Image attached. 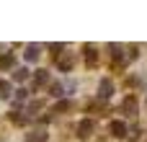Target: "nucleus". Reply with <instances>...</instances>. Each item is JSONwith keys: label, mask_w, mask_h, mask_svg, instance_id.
<instances>
[{"label": "nucleus", "mask_w": 147, "mask_h": 142, "mask_svg": "<svg viewBox=\"0 0 147 142\" xmlns=\"http://www.w3.org/2000/svg\"><path fill=\"white\" fill-rule=\"evenodd\" d=\"M93 132H96V122L93 119H83L80 124H78V140H90L93 137Z\"/></svg>", "instance_id": "f257e3e1"}, {"label": "nucleus", "mask_w": 147, "mask_h": 142, "mask_svg": "<svg viewBox=\"0 0 147 142\" xmlns=\"http://www.w3.org/2000/svg\"><path fill=\"white\" fill-rule=\"evenodd\" d=\"M54 65H57L62 72H70V70L75 67V57H72V52H65V54H59V57L54 60Z\"/></svg>", "instance_id": "f03ea898"}, {"label": "nucleus", "mask_w": 147, "mask_h": 142, "mask_svg": "<svg viewBox=\"0 0 147 142\" xmlns=\"http://www.w3.org/2000/svg\"><path fill=\"white\" fill-rule=\"evenodd\" d=\"M137 109H140V106H137V96H127L124 103H121V114L134 119V116H137Z\"/></svg>", "instance_id": "7ed1b4c3"}, {"label": "nucleus", "mask_w": 147, "mask_h": 142, "mask_svg": "<svg viewBox=\"0 0 147 142\" xmlns=\"http://www.w3.org/2000/svg\"><path fill=\"white\" fill-rule=\"evenodd\" d=\"M111 96H114V80L103 78V80H101V85H98V98H101V101H106V98H111Z\"/></svg>", "instance_id": "20e7f679"}, {"label": "nucleus", "mask_w": 147, "mask_h": 142, "mask_svg": "<svg viewBox=\"0 0 147 142\" xmlns=\"http://www.w3.org/2000/svg\"><path fill=\"white\" fill-rule=\"evenodd\" d=\"M109 49H111V65L124 67V49H121V44H111Z\"/></svg>", "instance_id": "39448f33"}, {"label": "nucleus", "mask_w": 147, "mask_h": 142, "mask_svg": "<svg viewBox=\"0 0 147 142\" xmlns=\"http://www.w3.org/2000/svg\"><path fill=\"white\" fill-rule=\"evenodd\" d=\"M83 52H85V67H96V65H98V52H96V47L85 44Z\"/></svg>", "instance_id": "423d86ee"}, {"label": "nucleus", "mask_w": 147, "mask_h": 142, "mask_svg": "<svg viewBox=\"0 0 147 142\" xmlns=\"http://www.w3.org/2000/svg\"><path fill=\"white\" fill-rule=\"evenodd\" d=\"M109 132H111V137H116V140H124V137H127V124H124V122H111Z\"/></svg>", "instance_id": "0eeeda50"}, {"label": "nucleus", "mask_w": 147, "mask_h": 142, "mask_svg": "<svg viewBox=\"0 0 147 142\" xmlns=\"http://www.w3.org/2000/svg\"><path fill=\"white\" fill-rule=\"evenodd\" d=\"M39 54H41V47H39V44H28V47H26V52H23V57H26L28 62H36V60H39Z\"/></svg>", "instance_id": "6e6552de"}, {"label": "nucleus", "mask_w": 147, "mask_h": 142, "mask_svg": "<svg viewBox=\"0 0 147 142\" xmlns=\"http://www.w3.org/2000/svg\"><path fill=\"white\" fill-rule=\"evenodd\" d=\"M49 83V75H47V70H36V75H34V85H31V91H36V88H41V85H47Z\"/></svg>", "instance_id": "1a4fd4ad"}, {"label": "nucleus", "mask_w": 147, "mask_h": 142, "mask_svg": "<svg viewBox=\"0 0 147 142\" xmlns=\"http://www.w3.org/2000/svg\"><path fill=\"white\" fill-rule=\"evenodd\" d=\"M13 65H16L13 52H0V70H10Z\"/></svg>", "instance_id": "9d476101"}, {"label": "nucleus", "mask_w": 147, "mask_h": 142, "mask_svg": "<svg viewBox=\"0 0 147 142\" xmlns=\"http://www.w3.org/2000/svg\"><path fill=\"white\" fill-rule=\"evenodd\" d=\"M8 119H10V122H13L16 127H23V124L28 122V116H23L21 111H8Z\"/></svg>", "instance_id": "9b49d317"}, {"label": "nucleus", "mask_w": 147, "mask_h": 142, "mask_svg": "<svg viewBox=\"0 0 147 142\" xmlns=\"http://www.w3.org/2000/svg\"><path fill=\"white\" fill-rule=\"evenodd\" d=\"M26 142H47V132L44 129H34L31 135H26Z\"/></svg>", "instance_id": "f8f14e48"}, {"label": "nucleus", "mask_w": 147, "mask_h": 142, "mask_svg": "<svg viewBox=\"0 0 147 142\" xmlns=\"http://www.w3.org/2000/svg\"><path fill=\"white\" fill-rule=\"evenodd\" d=\"M70 109H72V101H65V98H62V101H57V106L52 109V114H65V111H70Z\"/></svg>", "instance_id": "ddd939ff"}, {"label": "nucleus", "mask_w": 147, "mask_h": 142, "mask_svg": "<svg viewBox=\"0 0 147 142\" xmlns=\"http://www.w3.org/2000/svg\"><path fill=\"white\" fill-rule=\"evenodd\" d=\"M41 109H44V101H31V103L26 106V114H28V116H34V114H36V111H41Z\"/></svg>", "instance_id": "4468645a"}, {"label": "nucleus", "mask_w": 147, "mask_h": 142, "mask_svg": "<svg viewBox=\"0 0 147 142\" xmlns=\"http://www.w3.org/2000/svg\"><path fill=\"white\" fill-rule=\"evenodd\" d=\"M62 91H65L62 83H49V93H52L54 98H62Z\"/></svg>", "instance_id": "2eb2a0df"}, {"label": "nucleus", "mask_w": 147, "mask_h": 142, "mask_svg": "<svg viewBox=\"0 0 147 142\" xmlns=\"http://www.w3.org/2000/svg\"><path fill=\"white\" fill-rule=\"evenodd\" d=\"M88 109H90V111H98V116H106V114H109V109H106V103H101V101H96V103H90Z\"/></svg>", "instance_id": "dca6fc26"}, {"label": "nucleus", "mask_w": 147, "mask_h": 142, "mask_svg": "<svg viewBox=\"0 0 147 142\" xmlns=\"http://www.w3.org/2000/svg\"><path fill=\"white\" fill-rule=\"evenodd\" d=\"M26 78H28V70H26V67H18V70L13 72V80H16V83H23Z\"/></svg>", "instance_id": "f3484780"}, {"label": "nucleus", "mask_w": 147, "mask_h": 142, "mask_svg": "<svg viewBox=\"0 0 147 142\" xmlns=\"http://www.w3.org/2000/svg\"><path fill=\"white\" fill-rule=\"evenodd\" d=\"M0 98H10V83L0 80Z\"/></svg>", "instance_id": "a211bd4d"}, {"label": "nucleus", "mask_w": 147, "mask_h": 142, "mask_svg": "<svg viewBox=\"0 0 147 142\" xmlns=\"http://www.w3.org/2000/svg\"><path fill=\"white\" fill-rule=\"evenodd\" d=\"M49 49H52V60H57L59 54H65V44H52Z\"/></svg>", "instance_id": "6ab92c4d"}, {"label": "nucleus", "mask_w": 147, "mask_h": 142, "mask_svg": "<svg viewBox=\"0 0 147 142\" xmlns=\"http://www.w3.org/2000/svg\"><path fill=\"white\" fill-rule=\"evenodd\" d=\"M26 93H28L26 88H18V91H13V101H16V103H21V101H26Z\"/></svg>", "instance_id": "aec40b11"}, {"label": "nucleus", "mask_w": 147, "mask_h": 142, "mask_svg": "<svg viewBox=\"0 0 147 142\" xmlns=\"http://www.w3.org/2000/svg\"><path fill=\"white\" fill-rule=\"evenodd\" d=\"M127 85H129V88H140V85H142V80H140V78H132V75H129V78H127Z\"/></svg>", "instance_id": "412c9836"}, {"label": "nucleus", "mask_w": 147, "mask_h": 142, "mask_svg": "<svg viewBox=\"0 0 147 142\" xmlns=\"http://www.w3.org/2000/svg\"><path fill=\"white\" fill-rule=\"evenodd\" d=\"M0 140H3V135H0Z\"/></svg>", "instance_id": "4be33fe9"}]
</instances>
